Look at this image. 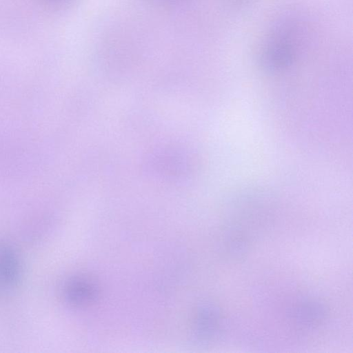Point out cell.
Listing matches in <instances>:
<instances>
[{"mask_svg": "<svg viewBox=\"0 0 353 353\" xmlns=\"http://www.w3.org/2000/svg\"><path fill=\"white\" fill-rule=\"evenodd\" d=\"M294 47L290 37L285 33L277 34L268 41L261 54L263 66L272 72L287 68L292 61Z\"/></svg>", "mask_w": 353, "mask_h": 353, "instance_id": "6da1fadb", "label": "cell"}, {"mask_svg": "<svg viewBox=\"0 0 353 353\" xmlns=\"http://www.w3.org/2000/svg\"><path fill=\"white\" fill-rule=\"evenodd\" d=\"M67 301L74 306H84L92 303L97 296V285L90 279L75 276L68 279L63 288Z\"/></svg>", "mask_w": 353, "mask_h": 353, "instance_id": "7a4b0ae2", "label": "cell"}, {"mask_svg": "<svg viewBox=\"0 0 353 353\" xmlns=\"http://www.w3.org/2000/svg\"><path fill=\"white\" fill-rule=\"evenodd\" d=\"M19 275L20 265L16 252L8 245H0V284L6 288L12 287Z\"/></svg>", "mask_w": 353, "mask_h": 353, "instance_id": "3957f363", "label": "cell"}, {"mask_svg": "<svg viewBox=\"0 0 353 353\" xmlns=\"http://www.w3.org/2000/svg\"><path fill=\"white\" fill-rule=\"evenodd\" d=\"M185 156L182 152L174 150L156 153L152 157L154 169H157L160 173L174 176L182 174L185 168H188V161Z\"/></svg>", "mask_w": 353, "mask_h": 353, "instance_id": "277c9868", "label": "cell"}, {"mask_svg": "<svg viewBox=\"0 0 353 353\" xmlns=\"http://www.w3.org/2000/svg\"><path fill=\"white\" fill-rule=\"evenodd\" d=\"M220 320L219 309L213 305H204L199 309L195 319V332L201 340L210 339L217 330Z\"/></svg>", "mask_w": 353, "mask_h": 353, "instance_id": "5b68a950", "label": "cell"}, {"mask_svg": "<svg viewBox=\"0 0 353 353\" xmlns=\"http://www.w3.org/2000/svg\"><path fill=\"white\" fill-rule=\"evenodd\" d=\"M325 309L319 303L314 301H304L294 308V316L297 322L305 327L319 324L325 316Z\"/></svg>", "mask_w": 353, "mask_h": 353, "instance_id": "8992f818", "label": "cell"}]
</instances>
